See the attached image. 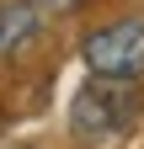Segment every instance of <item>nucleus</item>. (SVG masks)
<instances>
[{
	"instance_id": "obj_1",
	"label": "nucleus",
	"mask_w": 144,
	"mask_h": 149,
	"mask_svg": "<svg viewBox=\"0 0 144 149\" xmlns=\"http://www.w3.org/2000/svg\"><path fill=\"white\" fill-rule=\"evenodd\" d=\"M80 59L96 80H139L144 74V22L139 16H123V22H107L96 32H85Z\"/></svg>"
},
{
	"instance_id": "obj_2",
	"label": "nucleus",
	"mask_w": 144,
	"mask_h": 149,
	"mask_svg": "<svg viewBox=\"0 0 144 149\" xmlns=\"http://www.w3.org/2000/svg\"><path fill=\"white\" fill-rule=\"evenodd\" d=\"M134 112H139V91L128 80H91L75 96L69 117H75V133H85V139H112L134 123Z\"/></svg>"
},
{
	"instance_id": "obj_3",
	"label": "nucleus",
	"mask_w": 144,
	"mask_h": 149,
	"mask_svg": "<svg viewBox=\"0 0 144 149\" xmlns=\"http://www.w3.org/2000/svg\"><path fill=\"white\" fill-rule=\"evenodd\" d=\"M38 27H43V11L38 6H0V53H22L32 37H38Z\"/></svg>"
},
{
	"instance_id": "obj_4",
	"label": "nucleus",
	"mask_w": 144,
	"mask_h": 149,
	"mask_svg": "<svg viewBox=\"0 0 144 149\" xmlns=\"http://www.w3.org/2000/svg\"><path fill=\"white\" fill-rule=\"evenodd\" d=\"M32 6H38V11H53V16H59V11H75L80 0H32Z\"/></svg>"
}]
</instances>
